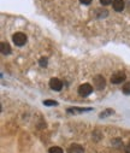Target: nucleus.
<instances>
[{"label": "nucleus", "instance_id": "0eeeda50", "mask_svg": "<svg viewBox=\"0 0 130 153\" xmlns=\"http://www.w3.org/2000/svg\"><path fill=\"white\" fill-rule=\"evenodd\" d=\"M112 5H113L114 11L120 12V11H123V9H124V0H113Z\"/></svg>", "mask_w": 130, "mask_h": 153}, {"label": "nucleus", "instance_id": "f257e3e1", "mask_svg": "<svg viewBox=\"0 0 130 153\" xmlns=\"http://www.w3.org/2000/svg\"><path fill=\"white\" fill-rule=\"evenodd\" d=\"M93 85H94L95 89L101 91V89L105 88V86H106V81H105V79L101 75H97L95 77H94V80H93Z\"/></svg>", "mask_w": 130, "mask_h": 153}, {"label": "nucleus", "instance_id": "f8f14e48", "mask_svg": "<svg viewBox=\"0 0 130 153\" xmlns=\"http://www.w3.org/2000/svg\"><path fill=\"white\" fill-rule=\"evenodd\" d=\"M43 104H45L46 106H54V105H58V102L54 101V100H45V101H43Z\"/></svg>", "mask_w": 130, "mask_h": 153}, {"label": "nucleus", "instance_id": "6e6552de", "mask_svg": "<svg viewBox=\"0 0 130 153\" xmlns=\"http://www.w3.org/2000/svg\"><path fill=\"white\" fill-rule=\"evenodd\" d=\"M0 47H1V53L3 54H10L11 53V47L7 42H1V45H0Z\"/></svg>", "mask_w": 130, "mask_h": 153}, {"label": "nucleus", "instance_id": "423d86ee", "mask_svg": "<svg viewBox=\"0 0 130 153\" xmlns=\"http://www.w3.org/2000/svg\"><path fill=\"white\" fill-rule=\"evenodd\" d=\"M68 152H69V153H83V152H84V149H83V147H82L81 145L72 143V145L69 147Z\"/></svg>", "mask_w": 130, "mask_h": 153}, {"label": "nucleus", "instance_id": "9b49d317", "mask_svg": "<svg viewBox=\"0 0 130 153\" xmlns=\"http://www.w3.org/2000/svg\"><path fill=\"white\" fill-rule=\"evenodd\" d=\"M83 111H91V108H69L68 112H83Z\"/></svg>", "mask_w": 130, "mask_h": 153}, {"label": "nucleus", "instance_id": "1a4fd4ad", "mask_svg": "<svg viewBox=\"0 0 130 153\" xmlns=\"http://www.w3.org/2000/svg\"><path fill=\"white\" fill-rule=\"evenodd\" d=\"M50 153H63V149L60 147L54 146V147H51L50 148Z\"/></svg>", "mask_w": 130, "mask_h": 153}, {"label": "nucleus", "instance_id": "f03ea898", "mask_svg": "<svg viewBox=\"0 0 130 153\" xmlns=\"http://www.w3.org/2000/svg\"><path fill=\"white\" fill-rule=\"evenodd\" d=\"M12 39H13V42L16 46H23L27 42V36L23 33H16Z\"/></svg>", "mask_w": 130, "mask_h": 153}, {"label": "nucleus", "instance_id": "20e7f679", "mask_svg": "<svg viewBox=\"0 0 130 153\" xmlns=\"http://www.w3.org/2000/svg\"><path fill=\"white\" fill-rule=\"evenodd\" d=\"M125 74L124 72H122V71H118V72H116V74H113L112 75V77H111V82L112 83H114V85H118V83H122L124 80H125Z\"/></svg>", "mask_w": 130, "mask_h": 153}, {"label": "nucleus", "instance_id": "7ed1b4c3", "mask_svg": "<svg viewBox=\"0 0 130 153\" xmlns=\"http://www.w3.org/2000/svg\"><path fill=\"white\" fill-rule=\"evenodd\" d=\"M93 92V87L89 83H83L78 87V94L82 97H88Z\"/></svg>", "mask_w": 130, "mask_h": 153}, {"label": "nucleus", "instance_id": "ddd939ff", "mask_svg": "<svg viewBox=\"0 0 130 153\" xmlns=\"http://www.w3.org/2000/svg\"><path fill=\"white\" fill-rule=\"evenodd\" d=\"M123 91H124V93H125V94H130V83H126V85L124 86Z\"/></svg>", "mask_w": 130, "mask_h": 153}, {"label": "nucleus", "instance_id": "9d476101", "mask_svg": "<svg viewBox=\"0 0 130 153\" xmlns=\"http://www.w3.org/2000/svg\"><path fill=\"white\" fill-rule=\"evenodd\" d=\"M111 113H113V110L108 108V110H106V111H104V112H101V113H100V117H101V118L107 117V114H111Z\"/></svg>", "mask_w": 130, "mask_h": 153}, {"label": "nucleus", "instance_id": "4468645a", "mask_svg": "<svg viewBox=\"0 0 130 153\" xmlns=\"http://www.w3.org/2000/svg\"><path fill=\"white\" fill-rule=\"evenodd\" d=\"M40 65L41 66H46L47 65V59L46 58H41L40 59Z\"/></svg>", "mask_w": 130, "mask_h": 153}, {"label": "nucleus", "instance_id": "2eb2a0df", "mask_svg": "<svg viewBox=\"0 0 130 153\" xmlns=\"http://www.w3.org/2000/svg\"><path fill=\"white\" fill-rule=\"evenodd\" d=\"M101 5H110L112 3V0H100Z\"/></svg>", "mask_w": 130, "mask_h": 153}, {"label": "nucleus", "instance_id": "39448f33", "mask_svg": "<svg viewBox=\"0 0 130 153\" xmlns=\"http://www.w3.org/2000/svg\"><path fill=\"white\" fill-rule=\"evenodd\" d=\"M50 87H51L53 91L59 92V91H62V88H63V82H62L59 79H52V80L50 81Z\"/></svg>", "mask_w": 130, "mask_h": 153}, {"label": "nucleus", "instance_id": "dca6fc26", "mask_svg": "<svg viewBox=\"0 0 130 153\" xmlns=\"http://www.w3.org/2000/svg\"><path fill=\"white\" fill-rule=\"evenodd\" d=\"M79 1H81L82 4H84V5H89V4L92 3V0H79Z\"/></svg>", "mask_w": 130, "mask_h": 153}, {"label": "nucleus", "instance_id": "f3484780", "mask_svg": "<svg viewBox=\"0 0 130 153\" xmlns=\"http://www.w3.org/2000/svg\"><path fill=\"white\" fill-rule=\"evenodd\" d=\"M125 153H130V141H129V143L125 147Z\"/></svg>", "mask_w": 130, "mask_h": 153}]
</instances>
